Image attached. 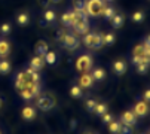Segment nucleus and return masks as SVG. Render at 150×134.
Listing matches in <instances>:
<instances>
[{"label": "nucleus", "mask_w": 150, "mask_h": 134, "mask_svg": "<svg viewBox=\"0 0 150 134\" xmlns=\"http://www.w3.org/2000/svg\"><path fill=\"white\" fill-rule=\"evenodd\" d=\"M61 22H62L64 27H73L76 22H79V19H77L76 14L71 11V12H67V14H64L61 16Z\"/></svg>", "instance_id": "1a4fd4ad"}, {"label": "nucleus", "mask_w": 150, "mask_h": 134, "mask_svg": "<svg viewBox=\"0 0 150 134\" xmlns=\"http://www.w3.org/2000/svg\"><path fill=\"white\" fill-rule=\"evenodd\" d=\"M9 72H11V63L6 58H2V60H0V73H2V75H8Z\"/></svg>", "instance_id": "4be33fe9"}, {"label": "nucleus", "mask_w": 150, "mask_h": 134, "mask_svg": "<svg viewBox=\"0 0 150 134\" xmlns=\"http://www.w3.org/2000/svg\"><path fill=\"white\" fill-rule=\"evenodd\" d=\"M43 66H45V58H43V57L36 55V57H33V58L30 60V67H31L33 70L40 72L42 69H43Z\"/></svg>", "instance_id": "4468645a"}, {"label": "nucleus", "mask_w": 150, "mask_h": 134, "mask_svg": "<svg viewBox=\"0 0 150 134\" xmlns=\"http://www.w3.org/2000/svg\"><path fill=\"white\" fill-rule=\"evenodd\" d=\"M43 58H45V63H48V64H51V66L57 63V54H55L54 51H48Z\"/></svg>", "instance_id": "c85d7f7f"}, {"label": "nucleus", "mask_w": 150, "mask_h": 134, "mask_svg": "<svg viewBox=\"0 0 150 134\" xmlns=\"http://www.w3.org/2000/svg\"><path fill=\"white\" fill-rule=\"evenodd\" d=\"M85 134H94V133H85Z\"/></svg>", "instance_id": "a18cd8bd"}, {"label": "nucleus", "mask_w": 150, "mask_h": 134, "mask_svg": "<svg viewBox=\"0 0 150 134\" xmlns=\"http://www.w3.org/2000/svg\"><path fill=\"white\" fill-rule=\"evenodd\" d=\"M115 40H116V37H115L113 33H105L103 36V43L107 45V46H112V45L115 43Z\"/></svg>", "instance_id": "bb28decb"}, {"label": "nucleus", "mask_w": 150, "mask_h": 134, "mask_svg": "<svg viewBox=\"0 0 150 134\" xmlns=\"http://www.w3.org/2000/svg\"><path fill=\"white\" fill-rule=\"evenodd\" d=\"M36 55H39V57H45L46 55V52L49 51V45L45 42V40H39L37 43H36Z\"/></svg>", "instance_id": "2eb2a0df"}, {"label": "nucleus", "mask_w": 150, "mask_h": 134, "mask_svg": "<svg viewBox=\"0 0 150 134\" xmlns=\"http://www.w3.org/2000/svg\"><path fill=\"white\" fill-rule=\"evenodd\" d=\"M61 0H51V3H59Z\"/></svg>", "instance_id": "37998d69"}, {"label": "nucleus", "mask_w": 150, "mask_h": 134, "mask_svg": "<svg viewBox=\"0 0 150 134\" xmlns=\"http://www.w3.org/2000/svg\"><path fill=\"white\" fill-rule=\"evenodd\" d=\"M101 118H103V122H104V124H110V122H112V121L115 119V118H113V116H112L110 113H107V112H105V113H104V115H103Z\"/></svg>", "instance_id": "e433bc0d"}, {"label": "nucleus", "mask_w": 150, "mask_h": 134, "mask_svg": "<svg viewBox=\"0 0 150 134\" xmlns=\"http://www.w3.org/2000/svg\"><path fill=\"white\" fill-rule=\"evenodd\" d=\"M91 76L94 78L95 82H101V81L105 79V72H104V69H101V67H95V69H92V72H91Z\"/></svg>", "instance_id": "a211bd4d"}, {"label": "nucleus", "mask_w": 150, "mask_h": 134, "mask_svg": "<svg viewBox=\"0 0 150 134\" xmlns=\"http://www.w3.org/2000/svg\"><path fill=\"white\" fill-rule=\"evenodd\" d=\"M143 98H144V101L150 103V88H147L146 91H144V94H143Z\"/></svg>", "instance_id": "58836bf2"}, {"label": "nucleus", "mask_w": 150, "mask_h": 134, "mask_svg": "<svg viewBox=\"0 0 150 134\" xmlns=\"http://www.w3.org/2000/svg\"><path fill=\"white\" fill-rule=\"evenodd\" d=\"M110 22H112V27H113V29L119 30V29H122V27H123L125 18H123V15H120V14H115V16L110 19Z\"/></svg>", "instance_id": "f3484780"}, {"label": "nucleus", "mask_w": 150, "mask_h": 134, "mask_svg": "<svg viewBox=\"0 0 150 134\" xmlns=\"http://www.w3.org/2000/svg\"><path fill=\"white\" fill-rule=\"evenodd\" d=\"M2 106H3V98L0 97V107H2Z\"/></svg>", "instance_id": "c03bdc74"}, {"label": "nucleus", "mask_w": 150, "mask_h": 134, "mask_svg": "<svg viewBox=\"0 0 150 134\" xmlns=\"http://www.w3.org/2000/svg\"><path fill=\"white\" fill-rule=\"evenodd\" d=\"M92 66H94V60L91 55H86V54H83L77 58L76 61V70L85 73V72H89L92 69Z\"/></svg>", "instance_id": "7ed1b4c3"}, {"label": "nucleus", "mask_w": 150, "mask_h": 134, "mask_svg": "<svg viewBox=\"0 0 150 134\" xmlns=\"http://www.w3.org/2000/svg\"><path fill=\"white\" fill-rule=\"evenodd\" d=\"M0 134H3V133H2V131H0Z\"/></svg>", "instance_id": "de8ad7c7"}, {"label": "nucleus", "mask_w": 150, "mask_h": 134, "mask_svg": "<svg viewBox=\"0 0 150 134\" xmlns=\"http://www.w3.org/2000/svg\"><path fill=\"white\" fill-rule=\"evenodd\" d=\"M97 103H98V101H97L95 98H88L86 103H85V107H86L88 112H92V113H94V109H95Z\"/></svg>", "instance_id": "7c9ffc66"}, {"label": "nucleus", "mask_w": 150, "mask_h": 134, "mask_svg": "<svg viewBox=\"0 0 150 134\" xmlns=\"http://www.w3.org/2000/svg\"><path fill=\"white\" fill-rule=\"evenodd\" d=\"M140 134H144V133H140Z\"/></svg>", "instance_id": "09e8293b"}, {"label": "nucleus", "mask_w": 150, "mask_h": 134, "mask_svg": "<svg viewBox=\"0 0 150 134\" xmlns=\"http://www.w3.org/2000/svg\"><path fill=\"white\" fill-rule=\"evenodd\" d=\"M9 52H11V43L5 39L0 40V57L5 58V57H8Z\"/></svg>", "instance_id": "6ab92c4d"}, {"label": "nucleus", "mask_w": 150, "mask_h": 134, "mask_svg": "<svg viewBox=\"0 0 150 134\" xmlns=\"http://www.w3.org/2000/svg\"><path fill=\"white\" fill-rule=\"evenodd\" d=\"M104 8L105 6H104L103 0H88L86 2V9H88L89 15H92V16H98Z\"/></svg>", "instance_id": "20e7f679"}, {"label": "nucleus", "mask_w": 150, "mask_h": 134, "mask_svg": "<svg viewBox=\"0 0 150 134\" xmlns=\"http://www.w3.org/2000/svg\"><path fill=\"white\" fill-rule=\"evenodd\" d=\"M119 134H132V127L122 124V128H120V133Z\"/></svg>", "instance_id": "c9c22d12"}, {"label": "nucleus", "mask_w": 150, "mask_h": 134, "mask_svg": "<svg viewBox=\"0 0 150 134\" xmlns=\"http://www.w3.org/2000/svg\"><path fill=\"white\" fill-rule=\"evenodd\" d=\"M146 61H149L150 63V60L149 58H146V57H137V55H132V64H140V63H146Z\"/></svg>", "instance_id": "f704fd0d"}, {"label": "nucleus", "mask_w": 150, "mask_h": 134, "mask_svg": "<svg viewBox=\"0 0 150 134\" xmlns=\"http://www.w3.org/2000/svg\"><path fill=\"white\" fill-rule=\"evenodd\" d=\"M149 134H150V133H149Z\"/></svg>", "instance_id": "8fccbe9b"}, {"label": "nucleus", "mask_w": 150, "mask_h": 134, "mask_svg": "<svg viewBox=\"0 0 150 134\" xmlns=\"http://www.w3.org/2000/svg\"><path fill=\"white\" fill-rule=\"evenodd\" d=\"M94 78L91 76V73L89 72H85V73H82V76L79 78V85L82 86V88H92V85H94Z\"/></svg>", "instance_id": "9b49d317"}, {"label": "nucleus", "mask_w": 150, "mask_h": 134, "mask_svg": "<svg viewBox=\"0 0 150 134\" xmlns=\"http://www.w3.org/2000/svg\"><path fill=\"white\" fill-rule=\"evenodd\" d=\"M101 14H103V16H104L105 19H109V21H110V19L115 16L116 9H115V8H107V6H105V8L103 9V12H101Z\"/></svg>", "instance_id": "cd10ccee"}, {"label": "nucleus", "mask_w": 150, "mask_h": 134, "mask_svg": "<svg viewBox=\"0 0 150 134\" xmlns=\"http://www.w3.org/2000/svg\"><path fill=\"white\" fill-rule=\"evenodd\" d=\"M126 70H128V64H126L125 60H116L113 63V72H115V75L122 76V75L126 73Z\"/></svg>", "instance_id": "f8f14e48"}, {"label": "nucleus", "mask_w": 150, "mask_h": 134, "mask_svg": "<svg viewBox=\"0 0 150 134\" xmlns=\"http://www.w3.org/2000/svg\"><path fill=\"white\" fill-rule=\"evenodd\" d=\"M144 43H146V45H150V34L146 37V42H144Z\"/></svg>", "instance_id": "79ce46f5"}, {"label": "nucleus", "mask_w": 150, "mask_h": 134, "mask_svg": "<svg viewBox=\"0 0 150 134\" xmlns=\"http://www.w3.org/2000/svg\"><path fill=\"white\" fill-rule=\"evenodd\" d=\"M30 83H31V81H30L28 75L25 73V70H24V72H19V73L15 76V86H16L18 89L28 88V85H30Z\"/></svg>", "instance_id": "423d86ee"}, {"label": "nucleus", "mask_w": 150, "mask_h": 134, "mask_svg": "<svg viewBox=\"0 0 150 134\" xmlns=\"http://www.w3.org/2000/svg\"><path fill=\"white\" fill-rule=\"evenodd\" d=\"M144 57L150 60V45H146V43H144Z\"/></svg>", "instance_id": "ea45409f"}, {"label": "nucleus", "mask_w": 150, "mask_h": 134, "mask_svg": "<svg viewBox=\"0 0 150 134\" xmlns=\"http://www.w3.org/2000/svg\"><path fill=\"white\" fill-rule=\"evenodd\" d=\"M25 73L28 75V78H30L31 82H40V75H39L37 70H33L31 67H28V69L25 70Z\"/></svg>", "instance_id": "b1692460"}, {"label": "nucleus", "mask_w": 150, "mask_h": 134, "mask_svg": "<svg viewBox=\"0 0 150 134\" xmlns=\"http://www.w3.org/2000/svg\"><path fill=\"white\" fill-rule=\"evenodd\" d=\"M21 116H23L24 121L31 122V121H34V119L37 118V110H36V107H33V106H25L23 110H21Z\"/></svg>", "instance_id": "0eeeda50"}, {"label": "nucleus", "mask_w": 150, "mask_h": 134, "mask_svg": "<svg viewBox=\"0 0 150 134\" xmlns=\"http://www.w3.org/2000/svg\"><path fill=\"white\" fill-rule=\"evenodd\" d=\"M11 31H12V26L9 24V22H5V24H2V26H0V33H2L3 36H8V34H11Z\"/></svg>", "instance_id": "473e14b6"}, {"label": "nucleus", "mask_w": 150, "mask_h": 134, "mask_svg": "<svg viewBox=\"0 0 150 134\" xmlns=\"http://www.w3.org/2000/svg\"><path fill=\"white\" fill-rule=\"evenodd\" d=\"M132 55H137V57H144V43L143 45H137L132 51Z\"/></svg>", "instance_id": "72a5a7b5"}, {"label": "nucleus", "mask_w": 150, "mask_h": 134, "mask_svg": "<svg viewBox=\"0 0 150 134\" xmlns=\"http://www.w3.org/2000/svg\"><path fill=\"white\" fill-rule=\"evenodd\" d=\"M55 19H57V15H55V12L52 9L45 11V21H46V24H54Z\"/></svg>", "instance_id": "393cba45"}, {"label": "nucleus", "mask_w": 150, "mask_h": 134, "mask_svg": "<svg viewBox=\"0 0 150 134\" xmlns=\"http://www.w3.org/2000/svg\"><path fill=\"white\" fill-rule=\"evenodd\" d=\"M73 29H74L76 34H86L89 31V22L88 21H79L73 26Z\"/></svg>", "instance_id": "ddd939ff"}, {"label": "nucleus", "mask_w": 150, "mask_h": 134, "mask_svg": "<svg viewBox=\"0 0 150 134\" xmlns=\"http://www.w3.org/2000/svg\"><path fill=\"white\" fill-rule=\"evenodd\" d=\"M61 46L64 48V49H67V51H76L77 48H79V40L76 39V36L74 34H70V33H67L66 34V37H64V40L61 42Z\"/></svg>", "instance_id": "39448f33"}, {"label": "nucleus", "mask_w": 150, "mask_h": 134, "mask_svg": "<svg viewBox=\"0 0 150 134\" xmlns=\"http://www.w3.org/2000/svg\"><path fill=\"white\" fill-rule=\"evenodd\" d=\"M120 128H122V122L120 121H112L110 124H109V131L112 133V134H119L120 133Z\"/></svg>", "instance_id": "412c9836"}, {"label": "nucleus", "mask_w": 150, "mask_h": 134, "mask_svg": "<svg viewBox=\"0 0 150 134\" xmlns=\"http://www.w3.org/2000/svg\"><path fill=\"white\" fill-rule=\"evenodd\" d=\"M40 2H42V5H43V6H48L51 3V0H40Z\"/></svg>", "instance_id": "a19ab883"}, {"label": "nucleus", "mask_w": 150, "mask_h": 134, "mask_svg": "<svg viewBox=\"0 0 150 134\" xmlns=\"http://www.w3.org/2000/svg\"><path fill=\"white\" fill-rule=\"evenodd\" d=\"M36 106L42 112H49L55 107V98L51 94H39L36 100Z\"/></svg>", "instance_id": "f03ea898"}, {"label": "nucleus", "mask_w": 150, "mask_h": 134, "mask_svg": "<svg viewBox=\"0 0 150 134\" xmlns=\"http://www.w3.org/2000/svg\"><path fill=\"white\" fill-rule=\"evenodd\" d=\"M83 43H85V46L92 49V51H98L104 46V43H103V36L101 34H97V33H86V34H83Z\"/></svg>", "instance_id": "f257e3e1"}, {"label": "nucleus", "mask_w": 150, "mask_h": 134, "mask_svg": "<svg viewBox=\"0 0 150 134\" xmlns=\"http://www.w3.org/2000/svg\"><path fill=\"white\" fill-rule=\"evenodd\" d=\"M107 109H109V106H107L105 103H97V106L94 109V113L98 115V116H103L105 112H107Z\"/></svg>", "instance_id": "5701e85b"}, {"label": "nucleus", "mask_w": 150, "mask_h": 134, "mask_svg": "<svg viewBox=\"0 0 150 134\" xmlns=\"http://www.w3.org/2000/svg\"><path fill=\"white\" fill-rule=\"evenodd\" d=\"M19 96H21V98H24L25 101H30L31 98H34L33 97V94L30 93V89H27V88H24V89H19Z\"/></svg>", "instance_id": "2f4dec72"}, {"label": "nucleus", "mask_w": 150, "mask_h": 134, "mask_svg": "<svg viewBox=\"0 0 150 134\" xmlns=\"http://www.w3.org/2000/svg\"><path fill=\"white\" fill-rule=\"evenodd\" d=\"M70 96L73 98H82L83 97V88L80 85H73L70 88Z\"/></svg>", "instance_id": "aec40b11"}, {"label": "nucleus", "mask_w": 150, "mask_h": 134, "mask_svg": "<svg viewBox=\"0 0 150 134\" xmlns=\"http://www.w3.org/2000/svg\"><path fill=\"white\" fill-rule=\"evenodd\" d=\"M150 112V107H149V103L147 101H138L135 106H134V113L137 116H147Z\"/></svg>", "instance_id": "9d476101"}, {"label": "nucleus", "mask_w": 150, "mask_h": 134, "mask_svg": "<svg viewBox=\"0 0 150 134\" xmlns=\"http://www.w3.org/2000/svg\"><path fill=\"white\" fill-rule=\"evenodd\" d=\"M120 122L123 125H129V127H134L137 124V115L134 113V110H126L123 112V115H122V119Z\"/></svg>", "instance_id": "6e6552de"}, {"label": "nucleus", "mask_w": 150, "mask_h": 134, "mask_svg": "<svg viewBox=\"0 0 150 134\" xmlns=\"http://www.w3.org/2000/svg\"><path fill=\"white\" fill-rule=\"evenodd\" d=\"M144 16H146V14L143 11H137V12L132 14V21L137 22V24H141V22L144 21Z\"/></svg>", "instance_id": "c756f323"}, {"label": "nucleus", "mask_w": 150, "mask_h": 134, "mask_svg": "<svg viewBox=\"0 0 150 134\" xmlns=\"http://www.w3.org/2000/svg\"><path fill=\"white\" fill-rule=\"evenodd\" d=\"M107 2H113V0H107Z\"/></svg>", "instance_id": "49530a36"}, {"label": "nucleus", "mask_w": 150, "mask_h": 134, "mask_svg": "<svg viewBox=\"0 0 150 134\" xmlns=\"http://www.w3.org/2000/svg\"><path fill=\"white\" fill-rule=\"evenodd\" d=\"M16 24L21 26V27H25L30 24V15L27 12H19L16 15Z\"/></svg>", "instance_id": "dca6fc26"}, {"label": "nucleus", "mask_w": 150, "mask_h": 134, "mask_svg": "<svg viewBox=\"0 0 150 134\" xmlns=\"http://www.w3.org/2000/svg\"><path fill=\"white\" fill-rule=\"evenodd\" d=\"M66 34H67L66 31L59 30V31H58V34H57V40H58V42H62V40H64V37H66Z\"/></svg>", "instance_id": "4c0bfd02"}, {"label": "nucleus", "mask_w": 150, "mask_h": 134, "mask_svg": "<svg viewBox=\"0 0 150 134\" xmlns=\"http://www.w3.org/2000/svg\"><path fill=\"white\" fill-rule=\"evenodd\" d=\"M149 69H150V63H149V61L137 64V73H138V75H146V73L149 72Z\"/></svg>", "instance_id": "a878e982"}]
</instances>
